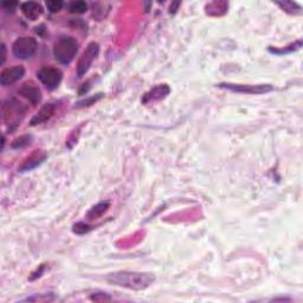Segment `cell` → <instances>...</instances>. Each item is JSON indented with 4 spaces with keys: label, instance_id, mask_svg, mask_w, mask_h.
<instances>
[{
    "label": "cell",
    "instance_id": "cell-15",
    "mask_svg": "<svg viewBox=\"0 0 303 303\" xmlns=\"http://www.w3.org/2000/svg\"><path fill=\"white\" fill-rule=\"evenodd\" d=\"M276 4L283 11L290 14H300L302 12V7L294 2H277Z\"/></svg>",
    "mask_w": 303,
    "mask_h": 303
},
{
    "label": "cell",
    "instance_id": "cell-19",
    "mask_svg": "<svg viewBox=\"0 0 303 303\" xmlns=\"http://www.w3.org/2000/svg\"><path fill=\"white\" fill-rule=\"evenodd\" d=\"M302 45V42L298 41L296 43H294V44H291L289 46H287V48H284L282 50H279V49H273L270 48L269 50L272 51L273 53H277V55H283V53H289V52H293V51H296V50H298L301 48Z\"/></svg>",
    "mask_w": 303,
    "mask_h": 303
},
{
    "label": "cell",
    "instance_id": "cell-9",
    "mask_svg": "<svg viewBox=\"0 0 303 303\" xmlns=\"http://www.w3.org/2000/svg\"><path fill=\"white\" fill-rule=\"evenodd\" d=\"M18 94H19L21 97L27 99L31 105H38L42 99V92L39 90L37 85L32 83V82H26L24 83L18 90Z\"/></svg>",
    "mask_w": 303,
    "mask_h": 303
},
{
    "label": "cell",
    "instance_id": "cell-7",
    "mask_svg": "<svg viewBox=\"0 0 303 303\" xmlns=\"http://www.w3.org/2000/svg\"><path fill=\"white\" fill-rule=\"evenodd\" d=\"M219 88L226 89V90L233 91V92H241V94H265L274 90V87L272 84H258V85H251V84H233V83H219Z\"/></svg>",
    "mask_w": 303,
    "mask_h": 303
},
{
    "label": "cell",
    "instance_id": "cell-13",
    "mask_svg": "<svg viewBox=\"0 0 303 303\" xmlns=\"http://www.w3.org/2000/svg\"><path fill=\"white\" fill-rule=\"evenodd\" d=\"M170 92H171V88L169 87V85L159 84L153 89H151V90H149L147 94L144 96L142 102L147 103L151 101H156V99H162V98H165L166 96L170 94Z\"/></svg>",
    "mask_w": 303,
    "mask_h": 303
},
{
    "label": "cell",
    "instance_id": "cell-22",
    "mask_svg": "<svg viewBox=\"0 0 303 303\" xmlns=\"http://www.w3.org/2000/svg\"><path fill=\"white\" fill-rule=\"evenodd\" d=\"M2 5L6 11H11V12H13V11L16 10V7L18 6V3L17 2H4Z\"/></svg>",
    "mask_w": 303,
    "mask_h": 303
},
{
    "label": "cell",
    "instance_id": "cell-11",
    "mask_svg": "<svg viewBox=\"0 0 303 303\" xmlns=\"http://www.w3.org/2000/svg\"><path fill=\"white\" fill-rule=\"evenodd\" d=\"M21 12L24 13V16L30 20H37L39 17L43 14V6L39 3L36 2H26L23 3L20 6Z\"/></svg>",
    "mask_w": 303,
    "mask_h": 303
},
{
    "label": "cell",
    "instance_id": "cell-10",
    "mask_svg": "<svg viewBox=\"0 0 303 303\" xmlns=\"http://www.w3.org/2000/svg\"><path fill=\"white\" fill-rule=\"evenodd\" d=\"M57 107H58V102H50L43 106L41 110L31 119V126H37V124L49 121L53 116V114H55Z\"/></svg>",
    "mask_w": 303,
    "mask_h": 303
},
{
    "label": "cell",
    "instance_id": "cell-21",
    "mask_svg": "<svg viewBox=\"0 0 303 303\" xmlns=\"http://www.w3.org/2000/svg\"><path fill=\"white\" fill-rule=\"evenodd\" d=\"M89 230H90V226L87 225V224H84V223H77L74 225V232L77 234L87 233Z\"/></svg>",
    "mask_w": 303,
    "mask_h": 303
},
{
    "label": "cell",
    "instance_id": "cell-6",
    "mask_svg": "<svg viewBox=\"0 0 303 303\" xmlns=\"http://www.w3.org/2000/svg\"><path fill=\"white\" fill-rule=\"evenodd\" d=\"M38 80L41 81L43 85H45L46 89L49 90H55L59 87L60 82H62L63 74L62 71L57 68L53 66H43L41 70L37 73Z\"/></svg>",
    "mask_w": 303,
    "mask_h": 303
},
{
    "label": "cell",
    "instance_id": "cell-12",
    "mask_svg": "<svg viewBox=\"0 0 303 303\" xmlns=\"http://www.w3.org/2000/svg\"><path fill=\"white\" fill-rule=\"evenodd\" d=\"M45 159H46L45 153H42L41 151H35L33 154H31L23 163H21L19 167V172H27V171L36 169V167L41 165Z\"/></svg>",
    "mask_w": 303,
    "mask_h": 303
},
{
    "label": "cell",
    "instance_id": "cell-20",
    "mask_svg": "<svg viewBox=\"0 0 303 303\" xmlns=\"http://www.w3.org/2000/svg\"><path fill=\"white\" fill-rule=\"evenodd\" d=\"M45 5L50 12H58V11L62 10L63 2H60V0H48Z\"/></svg>",
    "mask_w": 303,
    "mask_h": 303
},
{
    "label": "cell",
    "instance_id": "cell-5",
    "mask_svg": "<svg viewBox=\"0 0 303 303\" xmlns=\"http://www.w3.org/2000/svg\"><path fill=\"white\" fill-rule=\"evenodd\" d=\"M25 110H26V108L23 107L20 102H18L16 98H9L3 103V119L6 122V124H14V126L17 127L18 124H20L18 122L19 115H24Z\"/></svg>",
    "mask_w": 303,
    "mask_h": 303
},
{
    "label": "cell",
    "instance_id": "cell-17",
    "mask_svg": "<svg viewBox=\"0 0 303 303\" xmlns=\"http://www.w3.org/2000/svg\"><path fill=\"white\" fill-rule=\"evenodd\" d=\"M103 97V94H97L95 96H90V97L82 99V101H78L77 103H75V108H83V107H88L91 105H95L98 99H101Z\"/></svg>",
    "mask_w": 303,
    "mask_h": 303
},
{
    "label": "cell",
    "instance_id": "cell-16",
    "mask_svg": "<svg viewBox=\"0 0 303 303\" xmlns=\"http://www.w3.org/2000/svg\"><path fill=\"white\" fill-rule=\"evenodd\" d=\"M88 10V4L85 2H73L69 5V11L71 13L82 14L85 13Z\"/></svg>",
    "mask_w": 303,
    "mask_h": 303
},
{
    "label": "cell",
    "instance_id": "cell-24",
    "mask_svg": "<svg viewBox=\"0 0 303 303\" xmlns=\"http://www.w3.org/2000/svg\"><path fill=\"white\" fill-rule=\"evenodd\" d=\"M178 6H180V3H173L172 5L170 6V12H176L177 11V9H178Z\"/></svg>",
    "mask_w": 303,
    "mask_h": 303
},
{
    "label": "cell",
    "instance_id": "cell-1",
    "mask_svg": "<svg viewBox=\"0 0 303 303\" xmlns=\"http://www.w3.org/2000/svg\"><path fill=\"white\" fill-rule=\"evenodd\" d=\"M107 281L116 287L130 290H145L154 283L155 277L149 273L115 272L107 276Z\"/></svg>",
    "mask_w": 303,
    "mask_h": 303
},
{
    "label": "cell",
    "instance_id": "cell-2",
    "mask_svg": "<svg viewBox=\"0 0 303 303\" xmlns=\"http://www.w3.org/2000/svg\"><path fill=\"white\" fill-rule=\"evenodd\" d=\"M78 51V43L74 37L64 36L53 45V56L57 62L68 65L73 62Z\"/></svg>",
    "mask_w": 303,
    "mask_h": 303
},
{
    "label": "cell",
    "instance_id": "cell-8",
    "mask_svg": "<svg viewBox=\"0 0 303 303\" xmlns=\"http://www.w3.org/2000/svg\"><path fill=\"white\" fill-rule=\"evenodd\" d=\"M25 75V69L23 65H14L12 68H6L0 73V84L3 87H9L17 83Z\"/></svg>",
    "mask_w": 303,
    "mask_h": 303
},
{
    "label": "cell",
    "instance_id": "cell-4",
    "mask_svg": "<svg viewBox=\"0 0 303 303\" xmlns=\"http://www.w3.org/2000/svg\"><path fill=\"white\" fill-rule=\"evenodd\" d=\"M99 52V45L96 42H91L87 45V48L82 53L77 62L76 66V75L78 77H83L85 74L88 73L89 69H90L91 64L96 59V57L98 56Z\"/></svg>",
    "mask_w": 303,
    "mask_h": 303
},
{
    "label": "cell",
    "instance_id": "cell-25",
    "mask_svg": "<svg viewBox=\"0 0 303 303\" xmlns=\"http://www.w3.org/2000/svg\"><path fill=\"white\" fill-rule=\"evenodd\" d=\"M2 50H3V60L2 64L5 63V58H6V49H5V44L2 45Z\"/></svg>",
    "mask_w": 303,
    "mask_h": 303
},
{
    "label": "cell",
    "instance_id": "cell-14",
    "mask_svg": "<svg viewBox=\"0 0 303 303\" xmlns=\"http://www.w3.org/2000/svg\"><path fill=\"white\" fill-rule=\"evenodd\" d=\"M110 204L108 201H102V203H98L97 205H95L94 208L90 209V211L88 212L87 217L89 219H94V218H97V217H101L103 213H106L108 211Z\"/></svg>",
    "mask_w": 303,
    "mask_h": 303
},
{
    "label": "cell",
    "instance_id": "cell-23",
    "mask_svg": "<svg viewBox=\"0 0 303 303\" xmlns=\"http://www.w3.org/2000/svg\"><path fill=\"white\" fill-rule=\"evenodd\" d=\"M91 300L92 301H107V300H110V296H107V295L103 293H97V294L92 295Z\"/></svg>",
    "mask_w": 303,
    "mask_h": 303
},
{
    "label": "cell",
    "instance_id": "cell-3",
    "mask_svg": "<svg viewBox=\"0 0 303 303\" xmlns=\"http://www.w3.org/2000/svg\"><path fill=\"white\" fill-rule=\"evenodd\" d=\"M37 41L32 37H19L12 45V53L16 58L28 59L37 51Z\"/></svg>",
    "mask_w": 303,
    "mask_h": 303
},
{
    "label": "cell",
    "instance_id": "cell-18",
    "mask_svg": "<svg viewBox=\"0 0 303 303\" xmlns=\"http://www.w3.org/2000/svg\"><path fill=\"white\" fill-rule=\"evenodd\" d=\"M31 140H32L31 135H23V137H19L18 139H16V140L12 142V145H11V147L14 149L24 148V147H26V146L30 145Z\"/></svg>",
    "mask_w": 303,
    "mask_h": 303
}]
</instances>
